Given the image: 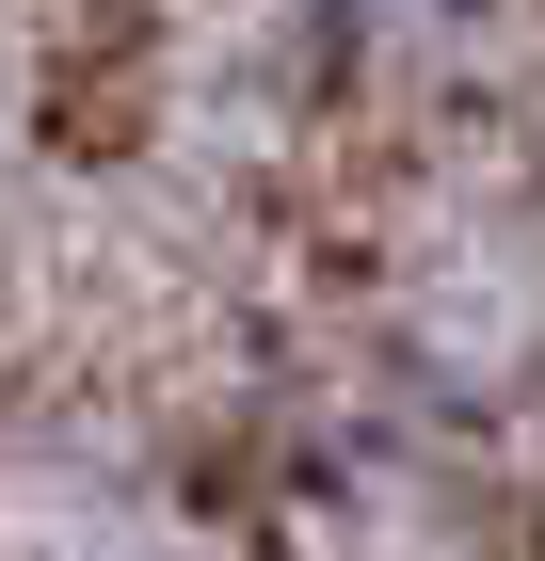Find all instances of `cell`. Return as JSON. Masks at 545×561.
<instances>
[]
</instances>
